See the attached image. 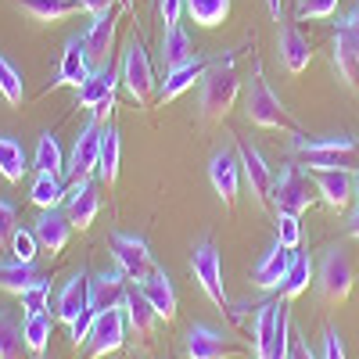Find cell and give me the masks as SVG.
I'll list each match as a JSON object with an SVG mask.
<instances>
[{
  "label": "cell",
  "mask_w": 359,
  "mask_h": 359,
  "mask_svg": "<svg viewBox=\"0 0 359 359\" xmlns=\"http://www.w3.org/2000/svg\"><path fill=\"white\" fill-rule=\"evenodd\" d=\"M291 151L302 158L298 165L309 169V172H327V169H359V144L355 137H306V133H294L291 140Z\"/></svg>",
  "instance_id": "6da1fadb"
},
{
  "label": "cell",
  "mask_w": 359,
  "mask_h": 359,
  "mask_svg": "<svg viewBox=\"0 0 359 359\" xmlns=\"http://www.w3.org/2000/svg\"><path fill=\"white\" fill-rule=\"evenodd\" d=\"M237 90H241V79L233 72V57L216 62L201 76V115L205 118H223L237 101Z\"/></svg>",
  "instance_id": "7a4b0ae2"
},
{
  "label": "cell",
  "mask_w": 359,
  "mask_h": 359,
  "mask_svg": "<svg viewBox=\"0 0 359 359\" xmlns=\"http://www.w3.org/2000/svg\"><path fill=\"white\" fill-rule=\"evenodd\" d=\"M313 191H316V184H309L306 169L298 165V162H287V165L280 169V176H273V191H269V201H273L277 212H294V216H302L306 208L313 205Z\"/></svg>",
  "instance_id": "3957f363"
},
{
  "label": "cell",
  "mask_w": 359,
  "mask_h": 359,
  "mask_svg": "<svg viewBox=\"0 0 359 359\" xmlns=\"http://www.w3.org/2000/svg\"><path fill=\"white\" fill-rule=\"evenodd\" d=\"M352 284H355V269L348 262V252L338 245V248H327L320 269H316V287H320V298L323 302H345L352 294Z\"/></svg>",
  "instance_id": "277c9868"
},
{
  "label": "cell",
  "mask_w": 359,
  "mask_h": 359,
  "mask_svg": "<svg viewBox=\"0 0 359 359\" xmlns=\"http://www.w3.org/2000/svg\"><path fill=\"white\" fill-rule=\"evenodd\" d=\"M248 118H252L255 126H262V130H294L284 101L273 94V90H269V83L262 79V72H255L252 83H248Z\"/></svg>",
  "instance_id": "5b68a950"
},
{
  "label": "cell",
  "mask_w": 359,
  "mask_h": 359,
  "mask_svg": "<svg viewBox=\"0 0 359 359\" xmlns=\"http://www.w3.org/2000/svg\"><path fill=\"white\" fill-rule=\"evenodd\" d=\"M126 83V94L144 108V104H151L155 97V69H151V57H147V47L133 36L126 54H123V76H118Z\"/></svg>",
  "instance_id": "8992f818"
},
{
  "label": "cell",
  "mask_w": 359,
  "mask_h": 359,
  "mask_svg": "<svg viewBox=\"0 0 359 359\" xmlns=\"http://www.w3.org/2000/svg\"><path fill=\"white\" fill-rule=\"evenodd\" d=\"M111 255H115V266L123 269L126 280H133V284H140L155 273L151 248H147V241L137 233H111Z\"/></svg>",
  "instance_id": "52a82bcc"
},
{
  "label": "cell",
  "mask_w": 359,
  "mask_h": 359,
  "mask_svg": "<svg viewBox=\"0 0 359 359\" xmlns=\"http://www.w3.org/2000/svg\"><path fill=\"white\" fill-rule=\"evenodd\" d=\"M191 273L198 280V287L208 294V302H216L219 309H226V287H223V262L212 241H201L191 252Z\"/></svg>",
  "instance_id": "ba28073f"
},
{
  "label": "cell",
  "mask_w": 359,
  "mask_h": 359,
  "mask_svg": "<svg viewBox=\"0 0 359 359\" xmlns=\"http://www.w3.org/2000/svg\"><path fill=\"white\" fill-rule=\"evenodd\" d=\"M115 83H118V76L111 72V65L94 69L90 79L76 90V108L94 111L97 123H104V118L111 115V108H115Z\"/></svg>",
  "instance_id": "9c48e42d"
},
{
  "label": "cell",
  "mask_w": 359,
  "mask_h": 359,
  "mask_svg": "<svg viewBox=\"0 0 359 359\" xmlns=\"http://www.w3.org/2000/svg\"><path fill=\"white\" fill-rule=\"evenodd\" d=\"M126 316H123V309H104V313H97V320H94V331H90V338H86V355L90 359H101V355H108V352H118L126 345Z\"/></svg>",
  "instance_id": "30bf717a"
},
{
  "label": "cell",
  "mask_w": 359,
  "mask_h": 359,
  "mask_svg": "<svg viewBox=\"0 0 359 359\" xmlns=\"http://www.w3.org/2000/svg\"><path fill=\"white\" fill-rule=\"evenodd\" d=\"M97 158H101V123L90 118V123L79 130L76 144H72V155L65 158V172L69 180H79V176H90L97 172Z\"/></svg>",
  "instance_id": "8fae6325"
},
{
  "label": "cell",
  "mask_w": 359,
  "mask_h": 359,
  "mask_svg": "<svg viewBox=\"0 0 359 359\" xmlns=\"http://www.w3.org/2000/svg\"><path fill=\"white\" fill-rule=\"evenodd\" d=\"M97 208H101V201H97V191H94V180L90 176L72 180L69 191H65V216H69V223L76 230H86L90 223L97 219Z\"/></svg>",
  "instance_id": "7c38bea8"
},
{
  "label": "cell",
  "mask_w": 359,
  "mask_h": 359,
  "mask_svg": "<svg viewBox=\"0 0 359 359\" xmlns=\"http://www.w3.org/2000/svg\"><path fill=\"white\" fill-rule=\"evenodd\" d=\"M237 158H241V172H245L248 187H252V198L266 205L269 191H273V169H269V162L262 158L259 147L248 144V140H237Z\"/></svg>",
  "instance_id": "4fadbf2b"
},
{
  "label": "cell",
  "mask_w": 359,
  "mask_h": 359,
  "mask_svg": "<svg viewBox=\"0 0 359 359\" xmlns=\"http://www.w3.org/2000/svg\"><path fill=\"white\" fill-rule=\"evenodd\" d=\"M237 352H241V345L226 334H219L216 327L198 323L187 331V355L191 359H233Z\"/></svg>",
  "instance_id": "5bb4252c"
},
{
  "label": "cell",
  "mask_w": 359,
  "mask_h": 359,
  "mask_svg": "<svg viewBox=\"0 0 359 359\" xmlns=\"http://www.w3.org/2000/svg\"><path fill=\"white\" fill-rule=\"evenodd\" d=\"M118 309H123V316H126V327H130V331H133L140 341H151V338H155V323H158V313H155V306L144 298L140 284L126 287V294H123V302H118Z\"/></svg>",
  "instance_id": "9a60e30c"
},
{
  "label": "cell",
  "mask_w": 359,
  "mask_h": 359,
  "mask_svg": "<svg viewBox=\"0 0 359 359\" xmlns=\"http://www.w3.org/2000/svg\"><path fill=\"white\" fill-rule=\"evenodd\" d=\"M90 72H94V65H90V54H86L83 36L65 40V50H62V62H57L54 86H72V90H79V86L90 79Z\"/></svg>",
  "instance_id": "2e32d148"
},
{
  "label": "cell",
  "mask_w": 359,
  "mask_h": 359,
  "mask_svg": "<svg viewBox=\"0 0 359 359\" xmlns=\"http://www.w3.org/2000/svg\"><path fill=\"white\" fill-rule=\"evenodd\" d=\"M208 180H212L216 194L223 198V205H233L237 201V187H241V158L233 151H216L208 158Z\"/></svg>",
  "instance_id": "e0dca14e"
},
{
  "label": "cell",
  "mask_w": 359,
  "mask_h": 359,
  "mask_svg": "<svg viewBox=\"0 0 359 359\" xmlns=\"http://www.w3.org/2000/svg\"><path fill=\"white\" fill-rule=\"evenodd\" d=\"M291 262H294V252L284 248L280 241H273V245H269V252L255 262V269H252V284L262 287V291L280 287L284 277H287V269H291Z\"/></svg>",
  "instance_id": "ac0fdd59"
},
{
  "label": "cell",
  "mask_w": 359,
  "mask_h": 359,
  "mask_svg": "<svg viewBox=\"0 0 359 359\" xmlns=\"http://www.w3.org/2000/svg\"><path fill=\"white\" fill-rule=\"evenodd\" d=\"M83 43H86V54H90V65L101 69V65H111V43H115V15L104 11V15H94L90 29L83 33Z\"/></svg>",
  "instance_id": "d6986e66"
},
{
  "label": "cell",
  "mask_w": 359,
  "mask_h": 359,
  "mask_svg": "<svg viewBox=\"0 0 359 359\" xmlns=\"http://www.w3.org/2000/svg\"><path fill=\"white\" fill-rule=\"evenodd\" d=\"M277 54H280V62H284V69H287L291 76L306 72L309 62H313V47H309V40L298 33V25H291V22H284V25H280V33H277Z\"/></svg>",
  "instance_id": "ffe728a7"
},
{
  "label": "cell",
  "mask_w": 359,
  "mask_h": 359,
  "mask_svg": "<svg viewBox=\"0 0 359 359\" xmlns=\"http://www.w3.org/2000/svg\"><path fill=\"white\" fill-rule=\"evenodd\" d=\"M316 194L323 198V205H331V208H341L355 198V176L345 172V169H327V172H316Z\"/></svg>",
  "instance_id": "44dd1931"
},
{
  "label": "cell",
  "mask_w": 359,
  "mask_h": 359,
  "mask_svg": "<svg viewBox=\"0 0 359 359\" xmlns=\"http://www.w3.org/2000/svg\"><path fill=\"white\" fill-rule=\"evenodd\" d=\"M36 241L43 252H62L69 245V233H72V223L65 212H57V208H40V219L33 226Z\"/></svg>",
  "instance_id": "7402d4cb"
},
{
  "label": "cell",
  "mask_w": 359,
  "mask_h": 359,
  "mask_svg": "<svg viewBox=\"0 0 359 359\" xmlns=\"http://www.w3.org/2000/svg\"><path fill=\"white\" fill-rule=\"evenodd\" d=\"M126 294V273L123 269H104V273H97L94 280H90V306H94L97 313L104 309H118V302H123Z\"/></svg>",
  "instance_id": "603a6c76"
},
{
  "label": "cell",
  "mask_w": 359,
  "mask_h": 359,
  "mask_svg": "<svg viewBox=\"0 0 359 359\" xmlns=\"http://www.w3.org/2000/svg\"><path fill=\"white\" fill-rule=\"evenodd\" d=\"M140 291H144V298L155 306V313H158V320H176V287H172V280H169V273L165 269H155L147 280H140Z\"/></svg>",
  "instance_id": "cb8c5ba5"
},
{
  "label": "cell",
  "mask_w": 359,
  "mask_h": 359,
  "mask_svg": "<svg viewBox=\"0 0 359 359\" xmlns=\"http://www.w3.org/2000/svg\"><path fill=\"white\" fill-rule=\"evenodd\" d=\"M90 306V280H86V273H76L62 291H57V302H54V316L62 320V323H72L83 309Z\"/></svg>",
  "instance_id": "d4e9b609"
},
{
  "label": "cell",
  "mask_w": 359,
  "mask_h": 359,
  "mask_svg": "<svg viewBox=\"0 0 359 359\" xmlns=\"http://www.w3.org/2000/svg\"><path fill=\"white\" fill-rule=\"evenodd\" d=\"M162 62H165V72L194 62V40H191V33L180 22L165 25V33H162Z\"/></svg>",
  "instance_id": "484cf974"
},
{
  "label": "cell",
  "mask_w": 359,
  "mask_h": 359,
  "mask_svg": "<svg viewBox=\"0 0 359 359\" xmlns=\"http://www.w3.org/2000/svg\"><path fill=\"white\" fill-rule=\"evenodd\" d=\"M208 69V62H201V57H194V62H187V65H180V69H169L165 72V83H162V90H158V101L165 104V101H176L184 90H191Z\"/></svg>",
  "instance_id": "4316f807"
},
{
  "label": "cell",
  "mask_w": 359,
  "mask_h": 359,
  "mask_svg": "<svg viewBox=\"0 0 359 359\" xmlns=\"http://www.w3.org/2000/svg\"><path fill=\"white\" fill-rule=\"evenodd\" d=\"M18 8L36 22H62L83 11L79 0H18Z\"/></svg>",
  "instance_id": "83f0119b"
},
{
  "label": "cell",
  "mask_w": 359,
  "mask_h": 359,
  "mask_svg": "<svg viewBox=\"0 0 359 359\" xmlns=\"http://www.w3.org/2000/svg\"><path fill=\"white\" fill-rule=\"evenodd\" d=\"M118 162H123V144H118L115 126H101V158H97V176L111 187L118 180Z\"/></svg>",
  "instance_id": "f1b7e54d"
},
{
  "label": "cell",
  "mask_w": 359,
  "mask_h": 359,
  "mask_svg": "<svg viewBox=\"0 0 359 359\" xmlns=\"http://www.w3.org/2000/svg\"><path fill=\"white\" fill-rule=\"evenodd\" d=\"M331 57H334V69H338L341 83L352 86L359 79V50L348 40V33H345V29H338V25H334V50H331Z\"/></svg>",
  "instance_id": "f546056e"
},
{
  "label": "cell",
  "mask_w": 359,
  "mask_h": 359,
  "mask_svg": "<svg viewBox=\"0 0 359 359\" xmlns=\"http://www.w3.org/2000/svg\"><path fill=\"white\" fill-rule=\"evenodd\" d=\"M40 280V269L36 262H0V291H8V294H22L29 284H36Z\"/></svg>",
  "instance_id": "4dcf8cb0"
},
{
  "label": "cell",
  "mask_w": 359,
  "mask_h": 359,
  "mask_svg": "<svg viewBox=\"0 0 359 359\" xmlns=\"http://www.w3.org/2000/svg\"><path fill=\"white\" fill-rule=\"evenodd\" d=\"M29 201L36 208H57L65 201V184H62V172H36L33 180V191H29Z\"/></svg>",
  "instance_id": "1f68e13d"
},
{
  "label": "cell",
  "mask_w": 359,
  "mask_h": 359,
  "mask_svg": "<svg viewBox=\"0 0 359 359\" xmlns=\"http://www.w3.org/2000/svg\"><path fill=\"white\" fill-rule=\"evenodd\" d=\"M25 147L8 137V133H0V176L8 180V184H22V176H25Z\"/></svg>",
  "instance_id": "d6a6232c"
},
{
  "label": "cell",
  "mask_w": 359,
  "mask_h": 359,
  "mask_svg": "<svg viewBox=\"0 0 359 359\" xmlns=\"http://www.w3.org/2000/svg\"><path fill=\"white\" fill-rule=\"evenodd\" d=\"M277 316H280V302H266L259 306V316H255V355L266 359L269 348H273V338H277Z\"/></svg>",
  "instance_id": "836d02e7"
},
{
  "label": "cell",
  "mask_w": 359,
  "mask_h": 359,
  "mask_svg": "<svg viewBox=\"0 0 359 359\" xmlns=\"http://www.w3.org/2000/svg\"><path fill=\"white\" fill-rule=\"evenodd\" d=\"M54 320L57 316H47V313H33V316H25V327H22V334H25V348L29 355H43L50 334H54Z\"/></svg>",
  "instance_id": "e575fe53"
},
{
  "label": "cell",
  "mask_w": 359,
  "mask_h": 359,
  "mask_svg": "<svg viewBox=\"0 0 359 359\" xmlns=\"http://www.w3.org/2000/svg\"><path fill=\"white\" fill-rule=\"evenodd\" d=\"M184 11H187L198 25L216 29V25H223L226 15H230V0H184Z\"/></svg>",
  "instance_id": "d590c367"
},
{
  "label": "cell",
  "mask_w": 359,
  "mask_h": 359,
  "mask_svg": "<svg viewBox=\"0 0 359 359\" xmlns=\"http://www.w3.org/2000/svg\"><path fill=\"white\" fill-rule=\"evenodd\" d=\"M309 280H313V259H309L306 252H294V262H291L287 277H284V284H280V291H284L287 302H294V298L309 287Z\"/></svg>",
  "instance_id": "8d00e7d4"
},
{
  "label": "cell",
  "mask_w": 359,
  "mask_h": 359,
  "mask_svg": "<svg viewBox=\"0 0 359 359\" xmlns=\"http://www.w3.org/2000/svg\"><path fill=\"white\" fill-rule=\"evenodd\" d=\"M33 165H36V172H65V155H62V144H57L54 133H43L36 140Z\"/></svg>",
  "instance_id": "74e56055"
},
{
  "label": "cell",
  "mask_w": 359,
  "mask_h": 359,
  "mask_svg": "<svg viewBox=\"0 0 359 359\" xmlns=\"http://www.w3.org/2000/svg\"><path fill=\"white\" fill-rule=\"evenodd\" d=\"M29 348H25V334H22V327L8 316V313H0V359H22Z\"/></svg>",
  "instance_id": "f35d334b"
},
{
  "label": "cell",
  "mask_w": 359,
  "mask_h": 359,
  "mask_svg": "<svg viewBox=\"0 0 359 359\" xmlns=\"http://www.w3.org/2000/svg\"><path fill=\"white\" fill-rule=\"evenodd\" d=\"M0 97H4L11 108H18L25 101V83H22V72L4 57V50H0Z\"/></svg>",
  "instance_id": "ab89813d"
},
{
  "label": "cell",
  "mask_w": 359,
  "mask_h": 359,
  "mask_svg": "<svg viewBox=\"0 0 359 359\" xmlns=\"http://www.w3.org/2000/svg\"><path fill=\"white\" fill-rule=\"evenodd\" d=\"M8 248H11V259H18V262H33V259H36V252H40V241H36V233H33V230L15 226Z\"/></svg>",
  "instance_id": "60d3db41"
},
{
  "label": "cell",
  "mask_w": 359,
  "mask_h": 359,
  "mask_svg": "<svg viewBox=\"0 0 359 359\" xmlns=\"http://www.w3.org/2000/svg\"><path fill=\"white\" fill-rule=\"evenodd\" d=\"M18 302H22L25 316H33V313H47V302H50V284L40 277L36 284H29V287L18 294Z\"/></svg>",
  "instance_id": "b9f144b4"
},
{
  "label": "cell",
  "mask_w": 359,
  "mask_h": 359,
  "mask_svg": "<svg viewBox=\"0 0 359 359\" xmlns=\"http://www.w3.org/2000/svg\"><path fill=\"white\" fill-rule=\"evenodd\" d=\"M277 241L291 252H298L302 245V223H298L294 212H277Z\"/></svg>",
  "instance_id": "7bdbcfd3"
},
{
  "label": "cell",
  "mask_w": 359,
  "mask_h": 359,
  "mask_svg": "<svg viewBox=\"0 0 359 359\" xmlns=\"http://www.w3.org/2000/svg\"><path fill=\"white\" fill-rule=\"evenodd\" d=\"M338 11V0H298L294 4V18L306 22V18H331Z\"/></svg>",
  "instance_id": "ee69618b"
},
{
  "label": "cell",
  "mask_w": 359,
  "mask_h": 359,
  "mask_svg": "<svg viewBox=\"0 0 359 359\" xmlns=\"http://www.w3.org/2000/svg\"><path fill=\"white\" fill-rule=\"evenodd\" d=\"M94 320H97V309L94 306H86L72 323H69V338H72V348H79V345H86V338H90V331H94Z\"/></svg>",
  "instance_id": "f6af8a7d"
},
{
  "label": "cell",
  "mask_w": 359,
  "mask_h": 359,
  "mask_svg": "<svg viewBox=\"0 0 359 359\" xmlns=\"http://www.w3.org/2000/svg\"><path fill=\"white\" fill-rule=\"evenodd\" d=\"M15 205L0 198V245H8L11 241V233H15Z\"/></svg>",
  "instance_id": "bcb514c9"
},
{
  "label": "cell",
  "mask_w": 359,
  "mask_h": 359,
  "mask_svg": "<svg viewBox=\"0 0 359 359\" xmlns=\"http://www.w3.org/2000/svg\"><path fill=\"white\" fill-rule=\"evenodd\" d=\"M320 359H345V345H341V334L338 331H327L323 334V355Z\"/></svg>",
  "instance_id": "7dc6e473"
},
{
  "label": "cell",
  "mask_w": 359,
  "mask_h": 359,
  "mask_svg": "<svg viewBox=\"0 0 359 359\" xmlns=\"http://www.w3.org/2000/svg\"><path fill=\"white\" fill-rule=\"evenodd\" d=\"M334 25H338V29H345V33H348V40H352V43H355V50H359V4H355V8H352L345 18H338Z\"/></svg>",
  "instance_id": "c3c4849f"
},
{
  "label": "cell",
  "mask_w": 359,
  "mask_h": 359,
  "mask_svg": "<svg viewBox=\"0 0 359 359\" xmlns=\"http://www.w3.org/2000/svg\"><path fill=\"white\" fill-rule=\"evenodd\" d=\"M180 15H184V0H162V22L165 25H176Z\"/></svg>",
  "instance_id": "681fc988"
},
{
  "label": "cell",
  "mask_w": 359,
  "mask_h": 359,
  "mask_svg": "<svg viewBox=\"0 0 359 359\" xmlns=\"http://www.w3.org/2000/svg\"><path fill=\"white\" fill-rule=\"evenodd\" d=\"M287 359H316V355H313V348H309L306 338H291V352H287Z\"/></svg>",
  "instance_id": "f907efd6"
},
{
  "label": "cell",
  "mask_w": 359,
  "mask_h": 359,
  "mask_svg": "<svg viewBox=\"0 0 359 359\" xmlns=\"http://www.w3.org/2000/svg\"><path fill=\"white\" fill-rule=\"evenodd\" d=\"M79 4H83V11H90V15H104V11H111L115 0H79Z\"/></svg>",
  "instance_id": "816d5d0a"
},
{
  "label": "cell",
  "mask_w": 359,
  "mask_h": 359,
  "mask_svg": "<svg viewBox=\"0 0 359 359\" xmlns=\"http://www.w3.org/2000/svg\"><path fill=\"white\" fill-rule=\"evenodd\" d=\"M348 233H352L355 241H359V208H355V212H352V219H348Z\"/></svg>",
  "instance_id": "f5cc1de1"
},
{
  "label": "cell",
  "mask_w": 359,
  "mask_h": 359,
  "mask_svg": "<svg viewBox=\"0 0 359 359\" xmlns=\"http://www.w3.org/2000/svg\"><path fill=\"white\" fill-rule=\"evenodd\" d=\"M355 201H359V169H355Z\"/></svg>",
  "instance_id": "db71d44e"
},
{
  "label": "cell",
  "mask_w": 359,
  "mask_h": 359,
  "mask_svg": "<svg viewBox=\"0 0 359 359\" xmlns=\"http://www.w3.org/2000/svg\"><path fill=\"white\" fill-rule=\"evenodd\" d=\"M118 4H123V8H126V11H130V8H133V0H118Z\"/></svg>",
  "instance_id": "11a10c76"
}]
</instances>
